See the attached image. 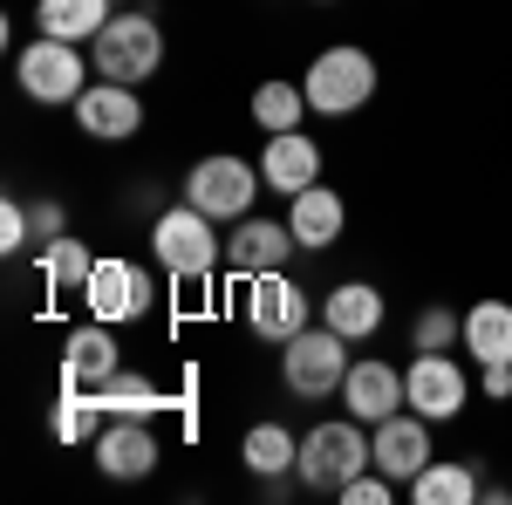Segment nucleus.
I'll return each mask as SVG.
<instances>
[{
	"instance_id": "nucleus-15",
	"label": "nucleus",
	"mask_w": 512,
	"mask_h": 505,
	"mask_svg": "<svg viewBox=\"0 0 512 505\" xmlns=\"http://www.w3.org/2000/svg\"><path fill=\"white\" fill-rule=\"evenodd\" d=\"M123 369V349H117V335H110V321H82V328H69L62 335V389H96V383H110Z\"/></svg>"
},
{
	"instance_id": "nucleus-11",
	"label": "nucleus",
	"mask_w": 512,
	"mask_h": 505,
	"mask_svg": "<svg viewBox=\"0 0 512 505\" xmlns=\"http://www.w3.org/2000/svg\"><path fill=\"white\" fill-rule=\"evenodd\" d=\"M431 417H417V410H396V417H383V424H369V458H376V471L383 478H396V485H410L417 471L431 465Z\"/></svg>"
},
{
	"instance_id": "nucleus-31",
	"label": "nucleus",
	"mask_w": 512,
	"mask_h": 505,
	"mask_svg": "<svg viewBox=\"0 0 512 505\" xmlns=\"http://www.w3.org/2000/svg\"><path fill=\"white\" fill-rule=\"evenodd\" d=\"M28 219H35V239H41V246L69 233V205H62V198H48V192H41V198H28Z\"/></svg>"
},
{
	"instance_id": "nucleus-9",
	"label": "nucleus",
	"mask_w": 512,
	"mask_h": 505,
	"mask_svg": "<svg viewBox=\"0 0 512 505\" xmlns=\"http://www.w3.org/2000/svg\"><path fill=\"white\" fill-rule=\"evenodd\" d=\"M403 403L417 410V417H431V424H451L465 403H472V376H465V362L451 349H417V362L403 369Z\"/></svg>"
},
{
	"instance_id": "nucleus-29",
	"label": "nucleus",
	"mask_w": 512,
	"mask_h": 505,
	"mask_svg": "<svg viewBox=\"0 0 512 505\" xmlns=\"http://www.w3.org/2000/svg\"><path fill=\"white\" fill-rule=\"evenodd\" d=\"M35 246V219H28V198H7L0 205V253L14 260V253H28Z\"/></svg>"
},
{
	"instance_id": "nucleus-25",
	"label": "nucleus",
	"mask_w": 512,
	"mask_h": 505,
	"mask_svg": "<svg viewBox=\"0 0 512 505\" xmlns=\"http://www.w3.org/2000/svg\"><path fill=\"white\" fill-rule=\"evenodd\" d=\"M89 267H96V253H89V239H76V233L41 246V287H48V294H82Z\"/></svg>"
},
{
	"instance_id": "nucleus-2",
	"label": "nucleus",
	"mask_w": 512,
	"mask_h": 505,
	"mask_svg": "<svg viewBox=\"0 0 512 505\" xmlns=\"http://www.w3.org/2000/svg\"><path fill=\"white\" fill-rule=\"evenodd\" d=\"M376 55L369 48H355V41H335V48H321L315 62H308V110L315 117H355V110H369V96H376Z\"/></svg>"
},
{
	"instance_id": "nucleus-5",
	"label": "nucleus",
	"mask_w": 512,
	"mask_h": 505,
	"mask_svg": "<svg viewBox=\"0 0 512 505\" xmlns=\"http://www.w3.org/2000/svg\"><path fill=\"white\" fill-rule=\"evenodd\" d=\"M185 205H198L205 219H219V226H239L246 212H253V198L267 192V178L246 164V157L233 151H212V157H198L192 171H185Z\"/></svg>"
},
{
	"instance_id": "nucleus-13",
	"label": "nucleus",
	"mask_w": 512,
	"mask_h": 505,
	"mask_svg": "<svg viewBox=\"0 0 512 505\" xmlns=\"http://www.w3.org/2000/svg\"><path fill=\"white\" fill-rule=\"evenodd\" d=\"M76 130L96 144H123V137L144 130V96L130 82H89L76 96Z\"/></svg>"
},
{
	"instance_id": "nucleus-18",
	"label": "nucleus",
	"mask_w": 512,
	"mask_h": 505,
	"mask_svg": "<svg viewBox=\"0 0 512 505\" xmlns=\"http://www.w3.org/2000/svg\"><path fill=\"white\" fill-rule=\"evenodd\" d=\"M321 321H328L335 335H349V342H376L383 321H390V301H383L369 280H342V287L321 294Z\"/></svg>"
},
{
	"instance_id": "nucleus-19",
	"label": "nucleus",
	"mask_w": 512,
	"mask_h": 505,
	"mask_svg": "<svg viewBox=\"0 0 512 505\" xmlns=\"http://www.w3.org/2000/svg\"><path fill=\"white\" fill-rule=\"evenodd\" d=\"M287 226L301 239V253H328L342 239V226H349V205H342V192H328V185H308V192L287 198Z\"/></svg>"
},
{
	"instance_id": "nucleus-24",
	"label": "nucleus",
	"mask_w": 512,
	"mask_h": 505,
	"mask_svg": "<svg viewBox=\"0 0 512 505\" xmlns=\"http://www.w3.org/2000/svg\"><path fill=\"white\" fill-rule=\"evenodd\" d=\"M89 396H96L103 417H158L164 410V389L151 383V376H137V369H117L110 383H96Z\"/></svg>"
},
{
	"instance_id": "nucleus-21",
	"label": "nucleus",
	"mask_w": 512,
	"mask_h": 505,
	"mask_svg": "<svg viewBox=\"0 0 512 505\" xmlns=\"http://www.w3.org/2000/svg\"><path fill=\"white\" fill-rule=\"evenodd\" d=\"M117 7L110 0H35V28L41 35H55V41H89L103 35V21H110Z\"/></svg>"
},
{
	"instance_id": "nucleus-17",
	"label": "nucleus",
	"mask_w": 512,
	"mask_h": 505,
	"mask_svg": "<svg viewBox=\"0 0 512 505\" xmlns=\"http://www.w3.org/2000/svg\"><path fill=\"white\" fill-rule=\"evenodd\" d=\"M260 178H267V192H280V198L321 185V144L308 130H274L267 151H260Z\"/></svg>"
},
{
	"instance_id": "nucleus-28",
	"label": "nucleus",
	"mask_w": 512,
	"mask_h": 505,
	"mask_svg": "<svg viewBox=\"0 0 512 505\" xmlns=\"http://www.w3.org/2000/svg\"><path fill=\"white\" fill-rule=\"evenodd\" d=\"M410 342H417V349H458V342H465V314L458 308H444V301H431V308L417 314V321H410Z\"/></svg>"
},
{
	"instance_id": "nucleus-23",
	"label": "nucleus",
	"mask_w": 512,
	"mask_h": 505,
	"mask_svg": "<svg viewBox=\"0 0 512 505\" xmlns=\"http://www.w3.org/2000/svg\"><path fill=\"white\" fill-rule=\"evenodd\" d=\"M472 362H512V301H478L465 308V342Z\"/></svg>"
},
{
	"instance_id": "nucleus-16",
	"label": "nucleus",
	"mask_w": 512,
	"mask_h": 505,
	"mask_svg": "<svg viewBox=\"0 0 512 505\" xmlns=\"http://www.w3.org/2000/svg\"><path fill=\"white\" fill-rule=\"evenodd\" d=\"M342 403H349V417H362V424H383V417H396V410H410V403H403V369L383 362V355L349 362V376H342Z\"/></svg>"
},
{
	"instance_id": "nucleus-8",
	"label": "nucleus",
	"mask_w": 512,
	"mask_h": 505,
	"mask_svg": "<svg viewBox=\"0 0 512 505\" xmlns=\"http://www.w3.org/2000/svg\"><path fill=\"white\" fill-rule=\"evenodd\" d=\"M246 287V328L260 335V342H294L301 328H315V294L301 287V280H287L280 273H253V280H239Z\"/></svg>"
},
{
	"instance_id": "nucleus-7",
	"label": "nucleus",
	"mask_w": 512,
	"mask_h": 505,
	"mask_svg": "<svg viewBox=\"0 0 512 505\" xmlns=\"http://www.w3.org/2000/svg\"><path fill=\"white\" fill-rule=\"evenodd\" d=\"M349 335H335L328 321L321 328H301L294 342H280V383L294 389L301 403H321V396H335L342 376H349Z\"/></svg>"
},
{
	"instance_id": "nucleus-1",
	"label": "nucleus",
	"mask_w": 512,
	"mask_h": 505,
	"mask_svg": "<svg viewBox=\"0 0 512 505\" xmlns=\"http://www.w3.org/2000/svg\"><path fill=\"white\" fill-rule=\"evenodd\" d=\"M151 253H158V267L171 273V280H185V287H198V280H212L219 273V260H226V239H219V219H205L198 205H171V212H158L151 219Z\"/></svg>"
},
{
	"instance_id": "nucleus-27",
	"label": "nucleus",
	"mask_w": 512,
	"mask_h": 505,
	"mask_svg": "<svg viewBox=\"0 0 512 505\" xmlns=\"http://www.w3.org/2000/svg\"><path fill=\"white\" fill-rule=\"evenodd\" d=\"M96 417H103V410H96L89 389H62V396H55V444H89V437H96Z\"/></svg>"
},
{
	"instance_id": "nucleus-14",
	"label": "nucleus",
	"mask_w": 512,
	"mask_h": 505,
	"mask_svg": "<svg viewBox=\"0 0 512 505\" xmlns=\"http://www.w3.org/2000/svg\"><path fill=\"white\" fill-rule=\"evenodd\" d=\"M294 253H301V239H294L287 219H253V212H246L233 233H226V267H233L239 280H253V273H280Z\"/></svg>"
},
{
	"instance_id": "nucleus-26",
	"label": "nucleus",
	"mask_w": 512,
	"mask_h": 505,
	"mask_svg": "<svg viewBox=\"0 0 512 505\" xmlns=\"http://www.w3.org/2000/svg\"><path fill=\"white\" fill-rule=\"evenodd\" d=\"M246 110H253V123H260L267 137H274V130H301V117H308V89H301V82H260Z\"/></svg>"
},
{
	"instance_id": "nucleus-30",
	"label": "nucleus",
	"mask_w": 512,
	"mask_h": 505,
	"mask_svg": "<svg viewBox=\"0 0 512 505\" xmlns=\"http://www.w3.org/2000/svg\"><path fill=\"white\" fill-rule=\"evenodd\" d=\"M335 499H342V505H390V499H396V478H383V471L369 465V471H355Z\"/></svg>"
},
{
	"instance_id": "nucleus-6",
	"label": "nucleus",
	"mask_w": 512,
	"mask_h": 505,
	"mask_svg": "<svg viewBox=\"0 0 512 505\" xmlns=\"http://www.w3.org/2000/svg\"><path fill=\"white\" fill-rule=\"evenodd\" d=\"M89 55H82V41H55V35H35L21 55H14V82H21V96L28 103H62V110H76V96L89 89Z\"/></svg>"
},
{
	"instance_id": "nucleus-32",
	"label": "nucleus",
	"mask_w": 512,
	"mask_h": 505,
	"mask_svg": "<svg viewBox=\"0 0 512 505\" xmlns=\"http://www.w3.org/2000/svg\"><path fill=\"white\" fill-rule=\"evenodd\" d=\"M478 396L506 403V396H512V362H478Z\"/></svg>"
},
{
	"instance_id": "nucleus-20",
	"label": "nucleus",
	"mask_w": 512,
	"mask_h": 505,
	"mask_svg": "<svg viewBox=\"0 0 512 505\" xmlns=\"http://www.w3.org/2000/svg\"><path fill=\"white\" fill-rule=\"evenodd\" d=\"M239 465L253 471L260 485H280L287 471L301 465V437H294L287 424H253V430H246V444H239Z\"/></svg>"
},
{
	"instance_id": "nucleus-22",
	"label": "nucleus",
	"mask_w": 512,
	"mask_h": 505,
	"mask_svg": "<svg viewBox=\"0 0 512 505\" xmlns=\"http://www.w3.org/2000/svg\"><path fill=\"white\" fill-rule=\"evenodd\" d=\"M410 499L417 505H472V499H485V485H478V471L465 458H431L410 478Z\"/></svg>"
},
{
	"instance_id": "nucleus-12",
	"label": "nucleus",
	"mask_w": 512,
	"mask_h": 505,
	"mask_svg": "<svg viewBox=\"0 0 512 505\" xmlns=\"http://www.w3.org/2000/svg\"><path fill=\"white\" fill-rule=\"evenodd\" d=\"M158 458H164V444H158V430H151V417H110V424L96 430V471L117 478V485L151 478Z\"/></svg>"
},
{
	"instance_id": "nucleus-10",
	"label": "nucleus",
	"mask_w": 512,
	"mask_h": 505,
	"mask_svg": "<svg viewBox=\"0 0 512 505\" xmlns=\"http://www.w3.org/2000/svg\"><path fill=\"white\" fill-rule=\"evenodd\" d=\"M151 301H158V287H151V267H137V260H96L89 280H82V308L96 321H110V328L144 321Z\"/></svg>"
},
{
	"instance_id": "nucleus-3",
	"label": "nucleus",
	"mask_w": 512,
	"mask_h": 505,
	"mask_svg": "<svg viewBox=\"0 0 512 505\" xmlns=\"http://www.w3.org/2000/svg\"><path fill=\"white\" fill-rule=\"evenodd\" d=\"M369 465H376V458H369V430H362V417H328V424H315L308 437H301V465H294V478H301L308 492H321V499H335L355 471H369Z\"/></svg>"
},
{
	"instance_id": "nucleus-4",
	"label": "nucleus",
	"mask_w": 512,
	"mask_h": 505,
	"mask_svg": "<svg viewBox=\"0 0 512 505\" xmlns=\"http://www.w3.org/2000/svg\"><path fill=\"white\" fill-rule=\"evenodd\" d=\"M89 62H96V76H103V82H130V89H144V82L164 69L158 14H110L103 35L89 41Z\"/></svg>"
}]
</instances>
